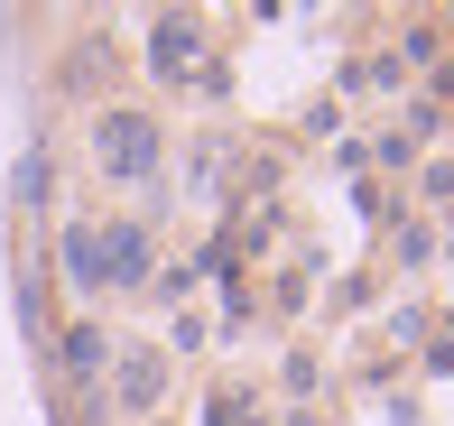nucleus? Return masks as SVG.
Returning <instances> with one entry per match:
<instances>
[{"instance_id": "f257e3e1", "label": "nucleus", "mask_w": 454, "mask_h": 426, "mask_svg": "<svg viewBox=\"0 0 454 426\" xmlns=\"http://www.w3.org/2000/svg\"><path fill=\"white\" fill-rule=\"evenodd\" d=\"M84 167H93V186H112V195H149L158 176H168V112L112 93V103L84 120Z\"/></svg>"}, {"instance_id": "f03ea898", "label": "nucleus", "mask_w": 454, "mask_h": 426, "mask_svg": "<svg viewBox=\"0 0 454 426\" xmlns=\"http://www.w3.org/2000/svg\"><path fill=\"white\" fill-rule=\"evenodd\" d=\"M139 74L149 93H223V47L204 10H149L139 28Z\"/></svg>"}, {"instance_id": "7ed1b4c3", "label": "nucleus", "mask_w": 454, "mask_h": 426, "mask_svg": "<svg viewBox=\"0 0 454 426\" xmlns=\"http://www.w3.org/2000/svg\"><path fill=\"white\" fill-rule=\"evenodd\" d=\"M93 251H102V306L112 297H149V278H158V222H139V213H93Z\"/></svg>"}, {"instance_id": "20e7f679", "label": "nucleus", "mask_w": 454, "mask_h": 426, "mask_svg": "<svg viewBox=\"0 0 454 426\" xmlns=\"http://www.w3.org/2000/svg\"><path fill=\"white\" fill-rule=\"evenodd\" d=\"M176 361L158 352V343H121V361H112V380H102V399H112V417H130V426H158L168 417V399H176Z\"/></svg>"}, {"instance_id": "39448f33", "label": "nucleus", "mask_w": 454, "mask_h": 426, "mask_svg": "<svg viewBox=\"0 0 454 426\" xmlns=\"http://www.w3.org/2000/svg\"><path fill=\"white\" fill-rule=\"evenodd\" d=\"M47 352H56V390L84 399V390H102V380H112L121 334H112L102 315H74V324H56V334H47Z\"/></svg>"}, {"instance_id": "423d86ee", "label": "nucleus", "mask_w": 454, "mask_h": 426, "mask_svg": "<svg viewBox=\"0 0 454 426\" xmlns=\"http://www.w3.org/2000/svg\"><path fill=\"white\" fill-rule=\"evenodd\" d=\"M121 74H130V56H121L112 37H74V47L56 56V84H66V93H84L93 112L112 103V84H121Z\"/></svg>"}, {"instance_id": "0eeeda50", "label": "nucleus", "mask_w": 454, "mask_h": 426, "mask_svg": "<svg viewBox=\"0 0 454 426\" xmlns=\"http://www.w3.org/2000/svg\"><path fill=\"white\" fill-rule=\"evenodd\" d=\"M56 259H66V278H74V297H84V315H102V251H93V213L56 222Z\"/></svg>"}, {"instance_id": "6e6552de", "label": "nucleus", "mask_w": 454, "mask_h": 426, "mask_svg": "<svg viewBox=\"0 0 454 426\" xmlns=\"http://www.w3.org/2000/svg\"><path fill=\"white\" fill-rule=\"evenodd\" d=\"M334 93H343V103H408V66H399V56H353V66H343L334 74Z\"/></svg>"}, {"instance_id": "1a4fd4ad", "label": "nucleus", "mask_w": 454, "mask_h": 426, "mask_svg": "<svg viewBox=\"0 0 454 426\" xmlns=\"http://www.w3.org/2000/svg\"><path fill=\"white\" fill-rule=\"evenodd\" d=\"M47 205H56V167H47V149H19V167H10V213L28 222H47Z\"/></svg>"}, {"instance_id": "9d476101", "label": "nucleus", "mask_w": 454, "mask_h": 426, "mask_svg": "<svg viewBox=\"0 0 454 426\" xmlns=\"http://www.w3.org/2000/svg\"><path fill=\"white\" fill-rule=\"evenodd\" d=\"M325 380H334V371H325L316 343H287V352H278V408H316Z\"/></svg>"}, {"instance_id": "9b49d317", "label": "nucleus", "mask_w": 454, "mask_h": 426, "mask_svg": "<svg viewBox=\"0 0 454 426\" xmlns=\"http://www.w3.org/2000/svg\"><path fill=\"white\" fill-rule=\"evenodd\" d=\"M436 251H445V222L389 213V269H436Z\"/></svg>"}, {"instance_id": "f8f14e48", "label": "nucleus", "mask_w": 454, "mask_h": 426, "mask_svg": "<svg viewBox=\"0 0 454 426\" xmlns=\"http://www.w3.org/2000/svg\"><path fill=\"white\" fill-rule=\"evenodd\" d=\"M362 149H371V176H380L389 195H399L408 176H418V158H427V149H418V139H408V130H371Z\"/></svg>"}, {"instance_id": "ddd939ff", "label": "nucleus", "mask_w": 454, "mask_h": 426, "mask_svg": "<svg viewBox=\"0 0 454 426\" xmlns=\"http://www.w3.org/2000/svg\"><path fill=\"white\" fill-rule=\"evenodd\" d=\"M204 426H270V408H260L251 380H214L204 390Z\"/></svg>"}, {"instance_id": "4468645a", "label": "nucleus", "mask_w": 454, "mask_h": 426, "mask_svg": "<svg viewBox=\"0 0 454 426\" xmlns=\"http://www.w3.org/2000/svg\"><path fill=\"white\" fill-rule=\"evenodd\" d=\"M223 149H232V139H195V149H185V195H195V205H223Z\"/></svg>"}, {"instance_id": "2eb2a0df", "label": "nucleus", "mask_w": 454, "mask_h": 426, "mask_svg": "<svg viewBox=\"0 0 454 426\" xmlns=\"http://www.w3.org/2000/svg\"><path fill=\"white\" fill-rule=\"evenodd\" d=\"M47 297H56V269H47V259H28V269H19V324H28L37 343L56 334V324H47Z\"/></svg>"}, {"instance_id": "dca6fc26", "label": "nucleus", "mask_w": 454, "mask_h": 426, "mask_svg": "<svg viewBox=\"0 0 454 426\" xmlns=\"http://www.w3.org/2000/svg\"><path fill=\"white\" fill-rule=\"evenodd\" d=\"M408 195L427 205V222H436L445 205H454V158H418V176H408Z\"/></svg>"}, {"instance_id": "f3484780", "label": "nucleus", "mask_w": 454, "mask_h": 426, "mask_svg": "<svg viewBox=\"0 0 454 426\" xmlns=\"http://www.w3.org/2000/svg\"><path fill=\"white\" fill-rule=\"evenodd\" d=\"M158 352H168L176 371H185V361H204V306H176V315H168V343H158Z\"/></svg>"}, {"instance_id": "a211bd4d", "label": "nucleus", "mask_w": 454, "mask_h": 426, "mask_svg": "<svg viewBox=\"0 0 454 426\" xmlns=\"http://www.w3.org/2000/svg\"><path fill=\"white\" fill-rule=\"evenodd\" d=\"M139 306H195V269H185V259H158V278H149V297H139Z\"/></svg>"}, {"instance_id": "6ab92c4d", "label": "nucleus", "mask_w": 454, "mask_h": 426, "mask_svg": "<svg viewBox=\"0 0 454 426\" xmlns=\"http://www.w3.org/2000/svg\"><path fill=\"white\" fill-rule=\"evenodd\" d=\"M306 139H343V103L325 93V103H306Z\"/></svg>"}, {"instance_id": "aec40b11", "label": "nucleus", "mask_w": 454, "mask_h": 426, "mask_svg": "<svg viewBox=\"0 0 454 426\" xmlns=\"http://www.w3.org/2000/svg\"><path fill=\"white\" fill-rule=\"evenodd\" d=\"M270 315H306V278H297V269L270 278Z\"/></svg>"}, {"instance_id": "412c9836", "label": "nucleus", "mask_w": 454, "mask_h": 426, "mask_svg": "<svg viewBox=\"0 0 454 426\" xmlns=\"http://www.w3.org/2000/svg\"><path fill=\"white\" fill-rule=\"evenodd\" d=\"M353 205H362V213H389V205H399V195H389L380 176H353Z\"/></svg>"}, {"instance_id": "4be33fe9", "label": "nucleus", "mask_w": 454, "mask_h": 426, "mask_svg": "<svg viewBox=\"0 0 454 426\" xmlns=\"http://www.w3.org/2000/svg\"><path fill=\"white\" fill-rule=\"evenodd\" d=\"M270 426H334L325 408H270Z\"/></svg>"}, {"instance_id": "5701e85b", "label": "nucleus", "mask_w": 454, "mask_h": 426, "mask_svg": "<svg viewBox=\"0 0 454 426\" xmlns=\"http://www.w3.org/2000/svg\"><path fill=\"white\" fill-rule=\"evenodd\" d=\"M436 222H445V232H454V205H445V213H436Z\"/></svg>"}, {"instance_id": "b1692460", "label": "nucleus", "mask_w": 454, "mask_h": 426, "mask_svg": "<svg viewBox=\"0 0 454 426\" xmlns=\"http://www.w3.org/2000/svg\"><path fill=\"white\" fill-rule=\"evenodd\" d=\"M158 426H168V417H158Z\"/></svg>"}]
</instances>
